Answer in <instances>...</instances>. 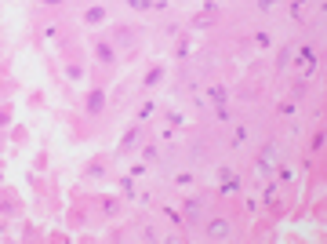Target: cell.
I'll list each match as a JSON object with an SVG mask.
<instances>
[{
    "instance_id": "obj_4",
    "label": "cell",
    "mask_w": 327,
    "mask_h": 244,
    "mask_svg": "<svg viewBox=\"0 0 327 244\" xmlns=\"http://www.w3.org/2000/svg\"><path fill=\"white\" fill-rule=\"evenodd\" d=\"M84 22H87V26H102V22H105V8H87V11H84Z\"/></svg>"
},
{
    "instance_id": "obj_9",
    "label": "cell",
    "mask_w": 327,
    "mask_h": 244,
    "mask_svg": "<svg viewBox=\"0 0 327 244\" xmlns=\"http://www.w3.org/2000/svg\"><path fill=\"white\" fill-rule=\"evenodd\" d=\"M117 40H120V44H135V33H131V29H128V26H124V29H120V33H117Z\"/></svg>"
},
{
    "instance_id": "obj_11",
    "label": "cell",
    "mask_w": 327,
    "mask_h": 244,
    "mask_svg": "<svg viewBox=\"0 0 327 244\" xmlns=\"http://www.w3.org/2000/svg\"><path fill=\"white\" fill-rule=\"evenodd\" d=\"M273 4H276V0H258V8H262V11H269Z\"/></svg>"
},
{
    "instance_id": "obj_2",
    "label": "cell",
    "mask_w": 327,
    "mask_h": 244,
    "mask_svg": "<svg viewBox=\"0 0 327 244\" xmlns=\"http://www.w3.org/2000/svg\"><path fill=\"white\" fill-rule=\"evenodd\" d=\"M102 106H105L102 88H91V95H87V113H91V117H98V113H102Z\"/></svg>"
},
{
    "instance_id": "obj_8",
    "label": "cell",
    "mask_w": 327,
    "mask_h": 244,
    "mask_svg": "<svg viewBox=\"0 0 327 244\" xmlns=\"http://www.w3.org/2000/svg\"><path fill=\"white\" fill-rule=\"evenodd\" d=\"M185 215L196 222V219H200V201H185Z\"/></svg>"
},
{
    "instance_id": "obj_1",
    "label": "cell",
    "mask_w": 327,
    "mask_h": 244,
    "mask_svg": "<svg viewBox=\"0 0 327 244\" xmlns=\"http://www.w3.org/2000/svg\"><path fill=\"white\" fill-rule=\"evenodd\" d=\"M207 240H229L233 237V222L229 219H211L207 222V230H204Z\"/></svg>"
},
{
    "instance_id": "obj_12",
    "label": "cell",
    "mask_w": 327,
    "mask_h": 244,
    "mask_svg": "<svg viewBox=\"0 0 327 244\" xmlns=\"http://www.w3.org/2000/svg\"><path fill=\"white\" fill-rule=\"evenodd\" d=\"M44 4H51V8H55V4H62V0H44Z\"/></svg>"
},
{
    "instance_id": "obj_10",
    "label": "cell",
    "mask_w": 327,
    "mask_h": 244,
    "mask_svg": "<svg viewBox=\"0 0 327 244\" xmlns=\"http://www.w3.org/2000/svg\"><path fill=\"white\" fill-rule=\"evenodd\" d=\"M128 4H131L135 11H149V8H153V0H128Z\"/></svg>"
},
{
    "instance_id": "obj_6",
    "label": "cell",
    "mask_w": 327,
    "mask_h": 244,
    "mask_svg": "<svg viewBox=\"0 0 327 244\" xmlns=\"http://www.w3.org/2000/svg\"><path fill=\"white\" fill-rule=\"evenodd\" d=\"M160 80H164V66H157V69H153L149 77H146V88H157Z\"/></svg>"
},
{
    "instance_id": "obj_7",
    "label": "cell",
    "mask_w": 327,
    "mask_h": 244,
    "mask_svg": "<svg viewBox=\"0 0 327 244\" xmlns=\"http://www.w3.org/2000/svg\"><path fill=\"white\" fill-rule=\"evenodd\" d=\"M135 142H138V128H131L128 135H124V142H120V149H131Z\"/></svg>"
},
{
    "instance_id": "obj_5",
    "label": "cell",
    "mask_w": 327,
    "mask_h": 244,
    "mask_svg": "<svg viewBox=\"0 0 327 244\" xmlns=\"http://www.w3.org/2000/svg\"><path fill=\"white\" fill-rule=\"evenodd\" d=\"M273 160H276V146H269V149H266V157H258V172L266 175L269 168H273Z\"/></svg>"
},
{
    "instance_id": "obj_3",
    "label": "cell",
    "mask_w": 327,
    "mask_h": 244,
    "mask_svg": "<svg viewBox=\"0 0 327 244\" xmlns=\"http://www.w3.org/2000/svg\"><path fill=\"white\" fill-rule=\"evenodd\" d=\"M95 58L102 66H109V62H117V51H113V44H98L95 48Z\"/></svg>"
}]
</instances>
